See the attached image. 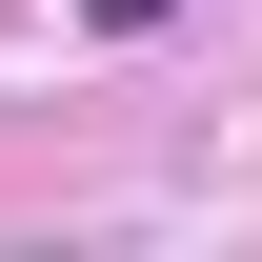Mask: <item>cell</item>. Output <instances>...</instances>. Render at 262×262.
I'll list each match as a JSON object with an SVG mask.
<instances>
[{
  "label": "cell",
  "mask_w": 262,
  "mask_h": 262,
  "mask_svg": "<svg viewBox=\"0 0 262 262\" xmlns=\"http://www.w3.org/2000/svg\"><path fill=\"white\" fill-rule=\"evenodd\" d=\"M162 20H182V0H81V40H162Z\"/></svg>",
  "instance_id": "obj_1"
}]
</instances>
